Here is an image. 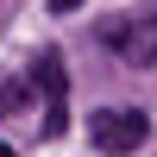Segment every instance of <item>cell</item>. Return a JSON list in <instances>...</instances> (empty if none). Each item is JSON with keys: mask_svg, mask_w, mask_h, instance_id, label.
Here are the masks:
<instances>
[{"mask_svg": "<svg viewBox=\"0 0 157 157\" xmlns=\"http://www.w3.org/2000/svg\"><path fill=\"white\" fill-rule=\"evenodd\" d=\"M101 44H113L132 69H151L157 63V0L120 13V19H101Z\"/></svg>", "mask_w": 157, "mask_h": 157, "instance_id": "cell-1", "label": "cell"}, {"mask_svg": "<svg viewBox=\"0 0 157 157\" xmlns=\"http://www.w3.org/2000/svg\"><path fill=\"white\" fill-rule=\"evenodd\" d=\"M145 132H151V120L138 107H101V113H88V138H94V151H107V157L138 151Z\"/></svg>", "mask_w": 157, "mask_h": 157, "instance_id": "cell-2", "label": "cell"}, {"mask_svg": "<svg viewBox=\"0 0 157 157\" xmlns=\"http://www.w3.org/2000/svg\"><path fill=\"white\" fill-rule=\"evenodd\" d=\"M32 82L44 88V138H63L69 132V75H63V57L44 50L32 63Z\"/></svg>", "mask_w": 157, "mask_h": 157, "instance_id": "cell-3", "label": "cell"}, {"mask_svg": "<svg viewBox=\"0 0 157 157\" xmlns=\"http://www.w3.org/2000/svg\"><path fill=\"white\" fill-rule=\"evenodd\" d=\"M13 107H25V88L13 82V88H0V113H13Z\"/></svg>", "mask_w": 157, "mask_h": 157, "instance_id": "cell-4", "label": "cell"}, {"mask_svg": "<svg viewBox=\"0 0 157 157\" xmlns=\"http://www.w3.org/2000/svg\"><path fill=\"white\" fill-rule=\"evenodd\" d=\"M75 6H82V0H50V13H75Z\"/></svg>", "mask_w": 157, "mask_h": 157, "instance_id": "cell-5", "label": "cell"}, {"mask_svg": "<svg viewBox=\"0 0 157 157\" xmlns=\"http://www.w3.org/2000/svg\"><path fill=\"white\" fill-rule=\"evenodd\" d=\"M0 157H13V145H0Z\"/></svg>", "mask_w": 157, "mask_h": 157, "instance_id": "cell-6", "label": "cell"}]
</instances>
